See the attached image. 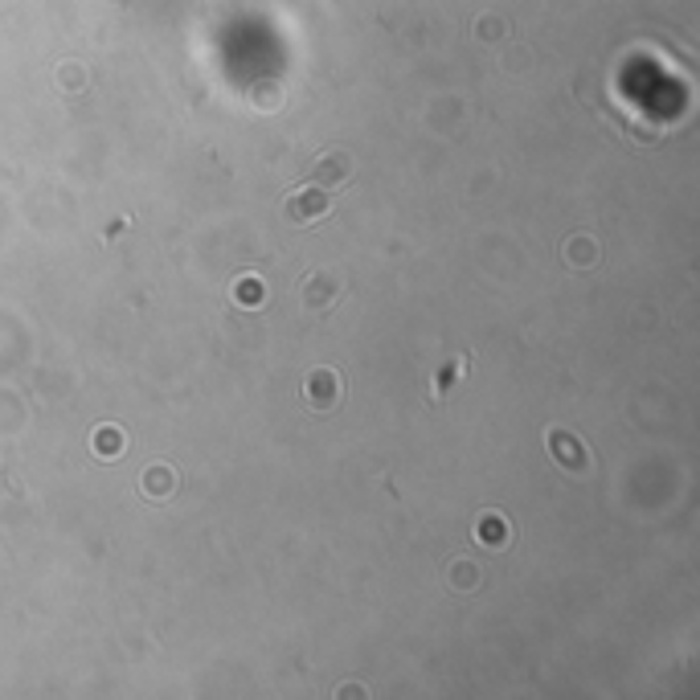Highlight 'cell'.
Listing matches in <instances>:
<instances>
[{
    "instance_id": "6da1fadb",
    "label": "cell",
    "mask_w": 700,
    "mask_h": 700,
    "mask_svg": "<svg viewBox=\"0 0 700 700\" xmlns=\"http://www.w3.org/2000/svg\"><path fill=\"white\" fill-rule=\"evenodd\" d=\"M332 381H336V377H332L328 369H320V373L307 381V401H311V405H332V401L340 397V394H328V385H332Z\"/></svg>"
},
{
    "instance_id": "7a4b0ae2",
    "label": "cell",
    "mask_w": 700,
    "mask_h": 700,
    "mask_svg": "<svg viewBox=\"0 0 700 700\" xmlns=\"http://www.w3.org/2000/svg\"><path fill=\"white\" fill-rule=\"evenodd\" d=\"M553 450H557V463H566V467H569V463H573V467L581 463V442H577V438L553 435Z\"/></svg>"
},
{
    "instance_id": "3957f363",
    "label": "cell",
    "mask_w": 700,
    "mask_h": 700,
    "mask_svg": "<svg viewBox=\"0 0 700 700\" xmlns=\"http://www.w3.org/2000/svg\"><path fill=\"white\" fill-rule=\"evenodd\" d=\"M324 209H328L324 197H307V201L304 197H295V201H291V218H304V213L307 218H315V213H324Z\"/></svg>"
},
{
    "instance_id": "277c9868",
    "label": "cell",
    "mask_w": 700,
    "mask_h": 700,
    "mask_svg": "<svg viewBox=\"0 0 700 700\" xmlns=\"http://www.w3.org/2000/svg\"><path fill=\"white\" fill-rule=\"evenodd\" d=\"M234 295H238V304L246 299V304H263V283L259 279H242L238 287H234Z\"/></svg>"
},
{
    "instance_id": "5b68a950",
    "label": "cell",
    "mask_w": 700,
    "mask_h": 700,
    "mask_svg": "<svg viewBox=\"0 0 700 700\" xmlns=\"http://www.w3.org/2000/svg\"><path fill=\"white\" fill-rule=\"evenodd\" d=\"M98 450H103V459H115L123 450V435L119 430H98Z\"/></svg>"
},
{
    "instance_id": "8992f818",
    "label": "cell",
    "mask_w": 700,
    "mask_h": 700,
    "mask_svg": "<svg viewBox=\"0 0 700 700\" xmlns=\"http://www.w3.org/2000/svg\"><path fill=\"white\" fill-rule=\"evenodd\" d=\"M320 173H324V176H344V173H349V156H324Z\"/></svg>"
}]
</instances>
